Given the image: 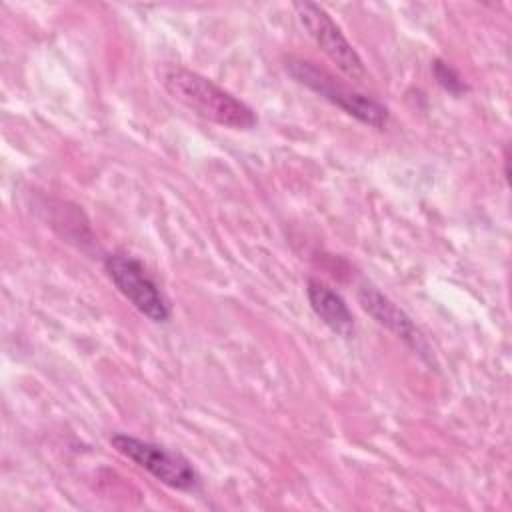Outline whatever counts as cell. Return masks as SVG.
Instances as JSON below:
<instances>
[{
    "instance_id": "2",
    "label": "cell",
    "mask_w": 512,
    "mask_h": 512,
    "mask_svg": "<svg viewBox=\"0 0 512 512\" xmlns=\"http://www.w3.org/2000/svg\"><path fill=\"white\" fill-rule=\"evenodd\" d=\"M284 68L298 84L310 88L324 100L342 108L346 114L354 116L358 122L376 130H382L388 124L390 112L382 102L338 82L328 70L316 66L314 62L298 56H288L284 62Z\"/></svg>"
},
{
    "instance_id": "4",
    "label": "cell",
    "mask_w": 512,
    "mask_h": 512,
    "mask_svg": "<svg viewBox=\"0 0 512 512\" xmlns=\"http://www.w3.org/2000/svg\"><path fill=\"white\" fill-rule=\"evenodd\" d=\"M104 270L118 292L148 320L168 322L172 316L170 300L148 274L146 266L130 254H110L104 258Z\"/></svg>"
},
{
    "instance_id": "8",
    "label": "cell",
    "mask_w": 512,
    "mask_h": 512,
    "mask_svg": "<svg viewBox=\"0 0 512 512\" xmlns=\"http://www.w3.org/2000/svg\"><path fill=\"white\" fill-rule=\"evenodd\" d=\"M432 72H434V78L438 80V84L448 90L450 94L458 96L462 92H466V84L462 80V76L444 60H434L432 62Z\"/></svg>"
},
{
    "instance_id": "6",
    "label": "cell",
    "mask_w": 512,
    "mask_h": 512,
    "mask_svg": "<svg viewBox=\"0 0 512 512\" xmlns=\"http://www.w3.org/2000/svg\"><path fill=\"white\" fill-rule=\"evenodd\" d=\"M358 300L362 308L384 328H388L392 334L402 338L410 348H414L418 354H428V344L422 336V332L416 328L412 318L394 304L388 296H384L374 286H362L358 292Z\"/></svg>"
},
{
    "instance_id": "5",
    "label": "cell",
    "mask_w": 512,
    "mask_h": 512,
    "mask_svg": "<svg viewBox=\"0 0 512 512\" xmlns=\"http://www.w3.org/2000/svg\"><path fill=\"white\" fill-rule=\"evenodd\" d=\"M294 10L308 36L346 76L354 80L366 78V68L360 54L354 50L340 26L322 6L314 2H296Z\"/></svg>"
},
{
    "instance_id": "3",
    "label": "cell",
    "mask_w": 512,
    "mask_h": 512,
    "mask_svg": "<svg viewBox=\"0 0 512 512\" xmlns=\"http://www.w3.org/2000/svg\"><path fill=\"white\" fill-rule=\"evenodd\" d=\"M110 444L118 454L132 460L136 466L152 474L158 482L174 490L192 492L200 484V476L192 462L176 450L130 434H114L110 436Z\"/></svg>"
},
{
    "instance_id": "1",
    "label": "cell",
    "mask_w": 512,
    "mask_h": 512,
    "mask_svg": "<svg viewBox=\"0 0 512 512\" xmlns=\"http://www.w3.org/2000/svg\"><path fill=\"white\" fill-rule=\"evenodd\" d=\"M164 90L194 114L232 130H252L256 112L206 76L184 66H166L160 74Z\"/></svg>"
},
{
    "instance_id": "7",
    "label": "cell",
    "mask_w": 512,
    "mask_h": 512,
    "mask_svg": "<svg viewBox=\"0 0 512 512\" xmlns=\"http://www.w3.org/2000/svg\"><path fill=\"white\" fill-rule=\"evenodd\" d=\"M306 296L314 314L336 334L350 336L354 332V316L346 300L332 286L318 278H308Z\"/></svg>"
}]
</instances>
